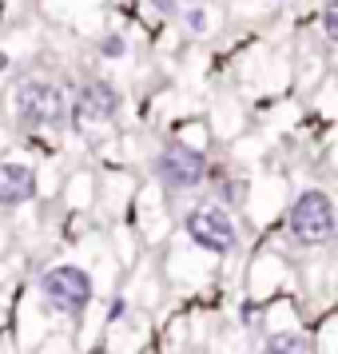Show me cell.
<instances>
[{
  "label": "cell",
  "mask_w": 338,
  "mask_h": 354,
  "mask_svg": "<svg viewBox=\"0 0 338 354\" xmlns=\"http://www.w3.org/2000/svg\"><path fill=\"white\" fill-rule=\"evenodd\" d=\"M12 115L20 128H60L68 120V100L60 92V84L24 80L12 92Z\"/></svg>",
  "instance_id": "6da1fadb"
},
{
  "label": "cell",
  "mask_w": 338,
  "mask_h": 354,
  "mask_svg": "<svg viewBox=\"0 0 338 354\" xmlns=\"http://www.w3.org/2000/svg\"><path fill=\"white\" fill-rule=\"evenodd\" d=\"M287 227H290V239L299 243V247H322V243H330L335 239V203H330V195L319 192V187L303 192L290 203Z\"/></svg>",
  "instance_id": "7a4b0ae2"
},
{
  "label": "cell",
  "mask_w": 338,
  "mask_h": 354,
  "mask_svg": "<svg viewBox=\"0 0 338 354\" xmlns=\"http://www.w3.org/2000/svg\"><path fill=\"white\" fill-rule=\"evenodd\" d=\"M40 299L56 310V315H84L92 303V274L84 267L60 263L40 274Z\"/></svg>",
  "instance_id": "3957f363"
},
{
  "label": "cell",
  "mask_w": 338,
  "mask_h": 354,
  "mask_svg": "<svg viewBox=\"0 0 338 354\" xmlns=\"http://www.w3.org/2000/svg\"><path fill=\"white\" fill-rule=\"evenodd\" d=\"M151 171H156V179L167 192H191V187H199L207 179V160L187 144H167L156 156Z\"/></svg>",
  "instance_id": "277c9868"
},
{
  "label": "cell",
  "mask_w": 338,
  "mask_h": 354,
  "mask_svg": "<svg viewBox=\"0 0 338 354\" xmlns=\"http://www.w3.org/2000/svg\"><path fill=\"white\" fill-rule=\"evenodd\" d=\"M187 235H191L195 247H203L211 255H227V251H235V243H239L235 219H231L227 207H219V203L195 207L191 215H187Z\"/></svg>",
  "instance_id": "5b68a950"
},
{
  "label": "cell",
  "mask_w": 338,
  "mask_h": 354,
  "mask_svg": "<svg viewBox=\"0 0 338 354\" xmlns=\"http://www.w3.org/2000/svg\"><path fill=\"white\" fill-rule=\"evenodd\" d=\"M120 92H115V84L108 80H84L76 88V100H72V115L80 120V124H112L115 115H120Z\"/></svg>",
  "instance_id": "8992f818"
},
{
  "label": "cell",
  "mask_w": 338,
  "mask_h": 354,
  "mask_svg": "<svg viewBox=\"0 0 338 354\" xmlns=\"http://www.w3.org/2000/svg\"><path fill=\"white\" fill-rule=\"evenodd\" d=\"M36 195V171L28 163H0V207H20Z\"/></svg>",
  "instance_id": "52a82bcc"
},
{
  "label": "cell",
  "mask_w": 338,
  "mask_h": 354,
  "mask_svg": "<svg viewBox=\"0 0 338 354\" xmlns=\"http://www.w3.org/2000/svg\"><path fill=\"white\" fill-rule=\"evenodd\" d=\"M259 354H314V346H310V338L299 335V330H279V335H271L263 342Z\"/></svg>",
  "instance_id": "ba28073f"
},
{
  "label": "cell",
  "mask_w": 338,
  "mask_h": 354,
  "mask_svg": "<svg viewBox=\"0 0 338 354\" xmlns=\"http://www.w3.org/2000/svg\"><path fill=\"white\" fill-rule=\"evenodd\" d=\"M100 56H108V60H124L128 56V44H124V36H104L100 40Z\"/></svg>",
  "instance_id": "9c48e42d"
},
{
  "label": "cell",
  "mask_w": 338,
  "mask_h": 354,
  "mask_svg": "<svg viewBox=\"0 0 338 354\" xmlns=\"http://www.w3.org/2000/svg\"><path fill=\"white\" fill-rule=\"evenodd\" d=\"M322 28H326V40H335V36H338V8H335V4H326V8H322Z\"/></svg>",
  "instance_id": "30bf717a"
},
{
  "label": "cell",
  "mask_w": 338,
  "mask_h": 354,
  "mask_svg": "<svg viewBox=\"0 0 338 354\" xmlns=\"http://www.w3.org/2000/svg\"><path fill=\"white\" fill-rule=\"evenodd\" d=\"M187 28H191V32H203V28H207V17H203V8H191V12H187Z\"/></svg>",
  "instance_id": "8fae6325"
},
{
  "label": "cell",
  "mask_w": 338,
  "mask_h": 354,
  "mask_svg": "<svg viewBox=\"0 0 338 354\" xmlns=\"http://www.w3.org/2000/svg\"><path fill=\"white\" fill-rule=\"evenodd\" d=\"M156 4H160L163 12H176V4H171V0H156Z\"/></svg>",
  "instance_id": "7c38bea8"
}]
</instances>
